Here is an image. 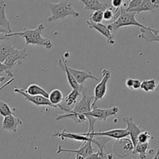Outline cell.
Listing matches in <instances>:
<instances>
[{"mask_svg":"<svg viewBox=\"0 0 159 159\" xmlns=\"http://www.w3.org/2000/svg\"><path fill=\"white\" fill-rule=\"evenodd\" d=\"M133 83H134V79H128L127 81H126V85L128 89H132V86H133Z\"/></svg>","mask_w":159,"mask_h":159,"instance_id":"cell-37","label":"cell"},{"mask_svg":"<svg viewBox=\"0 0 159 159\" xmlns=\"http://www.w3.org/2000/svg\"><path fill=\"white\" fill-rule=\"evenodd\" d=\"M6 3L4 0H0V26L7 30L8 34L12 33L10 24L6 16Z\"/></svg>","mask_w":159,"mask_h":159,"instance_id":"cell-22","label":"cell"},{"mask_svg":"<svg viewBox=\"0 0 159 159\" xmlns=\"http://www.w3.org/2000/svg\"><path fill=\"white\" fill-rule=\"evenodd\" d=\"M113 152L119 158H128L134 152V146L131 139L123 138L116 139L113 144Z\"/></svg>","mask_w":159,"mask_h":159,"instance_id":"cell-4","label":"cell"},{"mask_svg":"<svg viewBox=\"0 0 159 159\" xmlns=\"http://www.w3.org/2000/svg\"><path fill=\"white\" fill-rule=\"evenodd\" d=\"M2 72H5L8 76L11 78H13V74H12V71H10L6 65H4V63L2 61H0V74Z\"/></svg>","mask_w":159,"mask_h":159,"instance_id":"cell-33","label":"cell"},{"mask_svg":"<svg viewBox=\"0 0 159 159\" xmlns=\"http://www.w3.org/2000/svg\"><path fill=\"white\" fill-rule=\"evenodd\" d=\"M140 34L138 37L144 39L148 42H158L159 43V35L158 30L155 29H144L140 28Z\"/></svg>","mask_w":159,"mask_h":159,"instance_id":"cell-21","label":"cell"},{"mask_svg":"<svg viewBox=\"0 0 159 159\" xmlns=\"http://www.w3.org/2000/svg\"><path fill=\"white\" fill-rule=\"evenodd\" d=\"M5 79H6V78H5L4 76H0V84H1L2 82H4Z\"/></svg>","mask_w":159,"mask_h":159,"instance_id":"cell-42","label":"cell"},{"mask_svg":"<svg viewBox=\"0 0 159 159\" xmlns=\"http://www.w3.org/2000/svg\"><path fill=\"white\" fill-rule=\"evenodd\" d=\"M136 14L137 13L135 12H126V11H124L116 20H115L113 23H110L107 26L113 31V33L116 32L120 28L126 27V26H138L139 28H144V29H152V27L146 26L144 25L141 24V23H139L135 19Z\"/></svg>","mask_w":159,"mask_h":159,"instance_id":"cell-3","label":"cell"},{"mask_svg":"<svg viewBox=\"0 0 159 159\" xmlns=\"http://www.w3.org/2000/svg\"><path fill=\"white\" fill-rule=\"evenodd\" d=\"M26 57H27V53H26V48H23L22 50H16L15 52L8 56L3 63L10 71H12L13 67L16 65H21L23 63V61Z\"/></svg>","mask_w":159,"mask_h":159,"instance_id":"cell-13","label":"cell"},{"mask_svg":"<svg viewBox=\"0 0 159 159\" xmlns=\"http://www.w3.org/2000/svg\"><path fill=\"white\" fill-rule=\"evenodd\" d=\"M118 112H119V108L117 107H113L111 108L107 109H101L96 107L92 109L89 112H88L85 116H91L99 120L107 121L109 116L116 115Z\"/></svg>","mask_w":159,"mask_h":159,"instance_id":"cell-10","label":"cell"},{"mask_svg":"<svg viewBox=\"0 0 159 159\" xmlns=\"http://www.w3.org/2000/svg\"><path fill=\"white\" fill-rule=\"evenodd\" d=\"M93 141H87L82 142V145L79 148L78 150H71V149H65L63 148L61 145H58L57 150V154L61 153V152H68V153H74L75 154V158L77 159H83L87 158L89 155L94 153V149H93Z\"/></svg>","mask_w":159,"mask_h":159,"instance_id":"cell-7","label":"cell"},{"mask_svg":"<svg viewBox=\"0 0 159 159\" xmlns=\"http://www.w3.org/2000/svg\"><path fill=\"white\" fill-rule=\"evenodd\" d=\"M114 16V8L109 7L103 11V19L105 20H113Z\"/></svg>","mask_w":159,"mask_h":159,"instance_id":"cell-32","label":"cell"},{"mask_svg":"<svg viewBox=\"0 0 159 159\" xmlns=\"http://www.w3.org/2000/svg\"><path fill=\"white\" fill-rule=\"evenodd\" d=\"M82 93L77 89H72L71 93L68 95H67L66 97H65V102L68 106H72L74 104H75L77 102V99L79 98V96H81Z\"/></svg>","mask_w":159,"mask_h":159,"instance_id":"cell-27","label":"cell"},{"mask_svg":"<svg viewBox=\"0 0 159 159\" xmlns=\"http://www.w3.org/2000/svg\"><path fill=\"white\" fill-rule=\"evenodd\" d=\"M57 63H58L61 69L66 73L67 79H68V83L71 85V88L79 90L82 94L85 93V92H86V88L84 86L83 84H79V82H77V80L75 79V78L74 77V75H73L71 73V71H69L68 65H67V59L65 58L64 56H62V57L58 60Z\"/></svg>","mask_w":159,"mask_h":159,"instance_id":"cell-9","label":"cell"},{"mask_svg":"<svg viewBox=\"0 0 159 159\" xmlns=\"http://www.w3.org/2000/svg\"><path fill=\"white\" fill-rule=\"evenodd\" d=\"M66 118L73 120L75 124H81V123H83L87 120V116L85 114H76L74 113H67L65 114L57 115L55 117V120L58 121L61 120L66 119Z\"/></svg>","mask_w":159,"mask_h":159,"instance_id":"cell-23","label":"cell"},{"mask_svg":"<svg viewBox=\"0 0 159 159\" xmlns=\"http://www.w3.org/2000/svg\"><path fill=\"white\" fill-rule=\"evenodd\" d=\"M44 26L42 23H40L35 29H27L23 28V30L20 32L10 33L7 34L9 37H14V36H20L25 39V46L31 45H37V46H43L47 49H51L53 47L52 42L48 38H44L42 37Z\"/></svg>","mask_w":159,"mask_h":159,"instance_id":"cell-1","label":"cell"},{"mask_svg":"<svg viewBox=\"0 0 159 159\" xmlns=\"http://www.w3.org/2000/svg\"><path fill=\"white\" fill-rule=\"evenodd\" d=\"M157 85L158 84H156L155 79H148V80H144L141 82V89L144 92L155 91L157 88Z\"/></svg>","mask_w":159,"mask_h":159,"instance_id":"cell-28","label":"cell"},{"mask_svg":"<svg viewBox=\"0 0 159 159\" xmlns=\"http://www.w3.org/2000/svg\"><path fill=\"white\" fill-rule=\"evenodd\" d=\"M84 134L87 136H107L110 138H114V139H120V138H126L129 135V132L127 129H113V130H107V131L102 132H92V133H84Z\"/></svg>","mask_w":159,"mask_h":159,"instance_id":"cell-15","label":"cell"},{"mask_svg":"<svg viewBox=\"0 0 159 159\" xmlns=\"http://www.w3.org/2000/svg\"><path fill=\"white\" fill-rule=\"evenodd\" d=\"M10 114H13L12 109L7 103L0 99V115L2 116H6Z\"/></svg>","mask_w":159,"mask_h":159,"instance_id":"cell-30","label":"cell"},{"mask_svg":"<svg viewBox=\"0 0 159 159\" xmlns=\"http://www.w3.org/2000/svg\"><path fill=\"white\" fill-rule=\"evenodd\" d=\"M124 5V0H112V6L115 9H119Z\"/></svg>","mask_w":159,"mask_h":159,"instance_id":"cell-35","label":"cell"},{"mask_svg":"<svg viewBox=\"0 0 159 159\" xmlns=\"http://www.w3.org/2000/svg\"><path fill=\"white\" fill-rule=\"evenodd\" d=\"M124 1H126V0H124Z\"/></svg>","mask_w":159,"mask_h":159,"instance_id":"cell-44","label":"cell"},{"mask_svg":"<svg viewBox=\"0 0 159 159\" xmlns=\"http://www.w3.org/2000/svg\"><path fill=\"white\" fill-rule=\"evenodd\" d=\"M51 137L52 138H60L61 141H65L66 138H68V139L81 141V142L92 141L93 143V140H94V136H87V135L84 134V133H69V132H67L66 130H63L62 131H54L51 134Z\"/></svg>","mask_w":159,"mask_h":159,"instance_id":"cell-11","label":"cell"},{"mask_svg":"<svg viewBox=\"0 0 159 159\" xmlns=\"http://www.w3.org/2000/svg\"><path fill=\"white\" fill-rule=\"evenodd\" d=\"M158 10L159 0H142L140 6L135 9L134 12L138 14L141 12H145V11L155 12Z\"/></svg>","mask_w":159,"mask_h":159,"instance_id":"cell-18","label":"cell"},{"mask_svg":"<svg viewBox=\"0 0 159 159\" xmlns=\"http://www.w3.org/2000/svg\"><path fill=\"white\" fill-rule=\"evenodd\" d=\"M48 7L51 10V15L48 17V22H53L59 19H64L68 16H71L74 18L79 16V13L71 6V2L60 0L57 3H48Z\"/></svg>","mask_w":159,"mask_h":159,"instance_id":"cell-2","label":"cell"},{"mask_svg":"<svg viewBox=\"0 0 159 159\" xmlns=\"http://www.w3.org/2000/svg\"><path fill=\"white\" fill-rule=\"evenodd\" d=\"M154 158H159V148L157 149V152H156V155H155Z\"/></svg>","mask_w":159,"mask_h":159,"instance_id":"cell-40","label":"cell"},{"mask_svg":"<svg viewBox=\"0 0 159 159\" xmlns=\"http://www.w3.org/2000/svg\"><path fill=\"white\" fill-rule=\"evenodd\" d=\"M106 158H113V154L110 153L108 155H106Z\"/></svg>","mask_w":159,"mask_h":159,"instance_id":"cell-39","label":"cell"},{"mask_svg":"<svg viewBox=\"0 0 159 159\" xmlns=\"http://www.w3.org/2000/svg\"><path fill=\"white\" fill-rule=\"evenodd\" d=\"M103 19V11L102 10H96L90 14L89 20L90 21L93 23H101Z\"/></svg>","mask_w":159,"mask_h":159,"instance_id":"cell-29","label":"cell"},{"mask_svg":"<svg viewBox=\"0 0 159 159\" xmlns=\"http://www.w3.org/2000/svg\"><path fill=\"white\" fill-rule=\"evenodd\" d=\"M150 142H138V144L136 145V147L134 148V154H138L140 158H147L148 152L150 150Z\"/></svg>","mask_w":159,"mask_h":159,"instance_id":"cell-25","label":"cell"},{"mask_svg":"<svg viewBox=\"0 0 159 159\" xmlns=\"http://www.w3.org/2000/svg\"><path fill=\"white\" fill-rule=\"evenodd\" d=\"M155 91L158 92V93H159V82H158V85H157V88H156V89H155Z\"/></svg>","mask_w":159,"mask_h":159,"instance_id":"cell-43","label":"cell"},{"mask_svg":"<svg viewBox=\"0 0 159 159\" xmlns=\"http://www.w3.org/2000/svg\"><path fill=\"white\" fill-rule=\"evenodd\" d=\"M48 99H50L51 103L54 104V106H56L57 108V107H58L57 106H58L59 104L61 103L62 100H63L64 99V96L61 90L55 89L52 90V91L51 92V93L49 94Z\"/></svg>","mask_w":159,"mask_h":159,"instance_id":"cell-26","label":"cell"},{"mask_svg":"<svg viewBox=\"0 0 159 159\" xmlns=\"http://www.w3.org/2000/svg\"><path fill=\"white\" fill-rule=\"evenodd\" d=\"M106 158V155H104L103 152H100V151H98L97 152H94L93 154H92L91 155L88 157L87 158Z\"/></svg>","mask_w":159,"mask_h":159,"instance_id":"cell-34","label":"cell"},{"mask_svg":"<svg viewBox=\"0 0 159 159\" xmlns=\"http://www.w3.org/2000/svg\"><path fill=\"white\" fill-rule=\"evenodd\" d=\"M16 49L9 42V38L0 40V61L4 62L6 57L15 52Z\"/></svg>","mask_w":159,"mask_h":159,"instance_id":"cell-17","label":"cell"},{"mask_svg":"<svg viewBox=\"0 0 159 159\" xmlns=\"http://www.w3.org/2000/svg\"><path fill=\"white\" fill-rule=\"evenodd\" d=\"M68 69L71 71V74L74 75V77L75 78V79L79 84H83L88 79H92L96 81H98V78L93 75L91 71H89V70L81 71V70L75 69V68H68Z\"/></svg>","mask_w":159,"mask_h":159,"instance_id":"cell-19","label":"cell"},{"mask_svg":"<svg viewBox=\"0 0 159 159\" xmlns=\"http://www.w3.org/2000/svg\"><path fill=\"white\" fill-rule=\"evenodd\" d=\"M111 77V72L108 69H102V80L96 85L94 89V99L92 103V109L96 107V102L105 96L107 89V82Z\"/></svg>","mask_w":159,"mask_h":159,"instance_id":"cell-6","label":"cell"},{"mask_svg":"<svg viewBox=\"0 0 159 159\" xmlns=\"http://www.w3.org/2000/svg\"><path fill=\"white\" fill-rule=\"evenodd\" d=\"M83 3V9L85 10H102L104 11L109 8L107 3L101 2L99 0H79Z\"/></svg>","mask_w":159,"mask_h":159,"instance_id":"cell-20","label":"cell"},{"mask_svg":"<svg viewBox=\"0 0 159 159\" xmlns=\"http://www.w3.org/2000/svg\"><path fill=\"white\" fill-rule=\"evenodd\" d=\"M7 38H9V37H8L7 34H6V33L0 32V40H4V39H7Z\"/></svg>","mask_w":159,"mask_h":159,"instance_id":"cell-38","label":"cell"},{"mask_svg":"<svg viewBox=\"0 0 159 159\" xmlns=\"http://www.w3.org/2000/svg\"><path fill=\"white\" fill-rule=\"evenodd\" d=\"M14 93H19V94L22 95L28 102H31V103L34 104V105L37 106V107H54V108H57L56 106H54V104H52L50 101V99L48 98L45 97L43 96H33V95L28 94L27 93L24 91V89H18V88H14L13 89Z\"/></svg>","mask_w":159,"mask_h":159,"instance_id":"cell-8","label":"cell"},{"mask_svg":"<svg viewBox=\"0 0 159 159\" xmlns=\"http://www.w3.org/2000/svg\"><path fill=\"white\" fill-rule=\"evenodd\" d=\"M0 32H2V33H6V34H8L7 30H6V29H4V28H3V27H1V26H0Z\"/></svg>","mask_w":159,"mask_h":159,"instance_id":"cell-41","label":"cell"},{"mask_svg":"<svg viewBox=\"0 0 159 159\" xmlns=\"http://www.w3.org/2000/svg\"><path fill=\"white\" fill-rule=\"evenodd\" d=\"M123 120L127 124V130L129 132V135L130 136L132 142H133L134 148L138 143V136L144 130L140 126L137 125L134 122L132 116H124L123 117Z\"/></svg>","mask_w":159,"mask_h":159,"instance_id":"cell-14","label":"cell"},{"mask_svg":"<svg viewBox=\"0 0 159 159\" xmlns=\"http://www.w3.org/2000/svg\"><path fill=\"white\" fill-rule=\"evenodd\" d=\"M24 91L28 94L33 95V96H38L39 95V96H45L47 98L49 97V94L47 93L46 90H44L37 84H31L27 87L26 89H24Z\"/></svg>","mask_w":159,"mask_h":159,"instance_id":"cell-24","label":"cell"},{"mask_svg":"<svg viewBox=\"0 0 159 159\" xmlns=\"http://www.w3.org/2000/svg\"><path fill=\"white\" fill-rule=\"evenodd\" d=\"M141 82H140L138 79H134L133 86H132V89L133 90H138L141 89Z\"/></svg>","mask_w":159,"mask_h":159,"instance_id":"cell-36","label":"cell"},{"mask_svg":"<svg viewBox=\"0 0 159 159\" xmlns=\"http://www.w3.org/2000/svg\"><path fill=\"white\" fill-rule=\"evenodd\" d=\"M22 124H23V121L21 119L16 117L15 116H13V114H10L4 116L2 124V128L9 132L16 133L19 126Z\"/></svg>","mask_w":159,"mask_h":159,"instance_id":"cell-16","label":"cell"},{"mask_svg":"<svg viewBox=\"0 0 159 159\" xmlns=\"http://www.w3.org/2000/svg\"><path fill=\"white\" fill-rule=\"evenodd\" d=\"M85 23H86V24L88 25L90 29L96 30V31L100 33L103 37H105L107 40V43L109 44H116V41L114 40L113 31L108 27V26H106V25L102 24L101 23H93V22L90 21V20H86Z\"/></svg>","mask_w":159,"mask_h":159,"instance_id":"cell-12","label":"cell"},{"mask_svg":"<svg viewBox=\"0 0 159 159\" xmlns=\"http://www.w3.org/2000/svg\"><path fill=\"white\" fill-rule=\"evenodd\" d=\"M153 139V136L151 134L149 131H146V130H143L138 136V142L141 143H146L150 142V141Z\"/></svg>","mask_w":159,"mask_h":159,"instance_id":"cell-31","label":"cell"},{"mask_svg":"<svg viewBox=\"0 0 159 159\" xmlns=\"http://www.w3.org/2000/svg\"><path fill=\"white\" fill-rule=\"evenodd\" d=\"M82 99L75 104V107L72 110H68L61 104H59L57 107H58V108L61 109L62 110H65L66 113H74L76 114L85 115L92 110V103H93L94 96H87L85 93L82 94Z\"/></svg>","mask_w":159,"mask_h":159,"instance_id":"cell-5","label":"cell"}]
</instances>
